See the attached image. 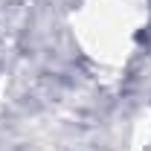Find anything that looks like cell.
Segmentation results:
<instances>
[{
    "label": "cell",
    "mask_w": 151,
    "mask_h": 151,
    "mask_svg": "<svg viewBox=\"0 0 151 151\" xmlns=\"http://www.w3.org/2000/svg\"><path fill=\"white\" fill-rule=\"evenodd\" d=\"M145 18V0H87L78 18L81 47L102 64H119L134 50V38Z\"/></svg>",
    "instance_id": "1"
}]
</instances>
